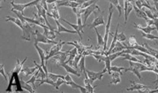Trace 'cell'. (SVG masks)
Wrapping results in <instances>:
<instances>
[{
    "label": "cell",
    "mask_w": 158,
    "mask_h": 93,
    "mask_svg": "<svg viewBox=\"0 0 158 93\" xmlns=\"http://www.w3.org/2000/svg\"><path fill=\"white\" fill-rule=\"evenodd\" d=\"M113 12H114V5L111 4L110 5V8H109V17H108V20H107V23L105 25V34H104V45L103 48V51L105 52L107 51V44H108V38H109V36H110V29H111V18H112V14H113Z\"/></svg>",
    "instance_id": "cell-1"
},
{
    "label": "cell",
    "mask_w": 158,
    "mask_h": 93,
    "mask_svg": "<svg viewBox=\"0 0 158 93\" xmlns=\"http://www.w3.org/2000/svg\"><path fill=\"white\" fill-rule=\"evenodd\" d=\"M96 9H97L99 12H102L101 9H100V7L96 5V3L93 4L92 5H90V6H88V7H87V8H85V9H83V8L80 9V12H79V14H83V21H84V24H86V22H87L88 17L91 15V14L95 13Z\"/></svg>",
    "instance_id": "cell-2"
},
{
    "label": "cell",
    "mask_w": 158,
    "mask_h": 93,
    "mask_svg": "<svg viewBox=\"0 0 158 93\" xmlns=\"http://www.w3.org/2000/svg\"><path fill=\"white\" fill-rule=\"evenodd\" d=\"M41 2V0H34L31 1L29 3H27V4H15L14 2H12L11 3V5H12V10H15V11H19L20 13H24V10L28 7H30L32 5L35 6L37 4H39ZM11 10V11H12Z\"/></svg>",
    "instance_id": "cell-3"
},
{
    "label": "cell",
    "mask_w": 158,
    "mask_h": 93,
    "mask_svg": "<svg viewBox=\"0 0 158 93\" xmlns=\"http://www.w3.org/2000/svg\"><path fill=\"white\" fill-rule=\"evenodd\" d=\"M22 30V39L25 40V41H30L32 35H35V30H34L33 27L30 25V23L28 22H25L23 23V29H21Z\"/></svg>",
    "instance_id": "cell-4"
},
{
    "label": "cell",
    "mask_w": 158,
    "mask_h": 93,
    "mask_svg": "<svg viewBox=\"0 0 158 93\" xmlns=\"http://www.w3.org/2000/svg\"><path fill=\"white\" fill-rule=\"evenodd\" d=\"M34 44H36V45H37L38 43H43V44H52V45H57V44H58L57 42L49 39L44 34L40 33L38 30H35V35H34Z\"/></svg>",
    "instance_id": "cell-5"
},
{
    "label": "cell",
    "mask_w": 158,
    "mask_h": 93,
    "mask_svg": "<svg viewBox=\"0 0 158 93\" xmlns=\"http://www.w3.org/2000/svg\"><path fill=\"white\" fill-rule=\"evenodd\" d=\"M129 64H130V67H129L128 68H126V69H125V72H128V71H130V72L133 73V74H134L137 77L140 79V80H142V76H141L140 67H141L142 64H143V63L129 61Z\"/></svg>",
    "instance_id": "cell-6"
},
{
    "label": "cell",
    "mask_w": 158,
    "mask_h": 93,
    "mask_svg": "<svg viewBox=\"0 0 158 93\" xmlns=\"http://www.w3.org/2000/svg\"><path fill=\"white\" fill-rule=\"evenodd\" d=\"M69 56V51H59L52 58V61L54 62L58 67H61V65L66 61V58Z\"/></svg>",
    "instance_id": "cell-7"
},
{
    "label": "cell",
    "mask_w": 158,
    "mask_h": 93,
    "mask_svg": "<svg viewBox=\"0 0 158 93\" xmlns=\"http://www.w3.org/2000/svg\"><path fill=\"white\" fill-rule=\"evenodd\" d=\"M64 44H66V42H63V41L61 40V41H59L57 45H54L53 46L51 47V48L49 49V53L47 54V56H46V60H48L50 59V58H53L56 54H58V53L61 51L62 46H63Z\"/></svg>",
    "instance_id": "cell-8"
},
{
    "label": "cell",
    "mask_w": 158,
    "mask_h": 93,
    "mask_svg": "<svg viewBox=\"0 0 158 93\" xmlns=\"http://www.w3.org/2000/svg\"><path fill=\"white\" fill-rule=\"evenodd\" d=\"M86 72H87L89 79L91 80V82H94L96 80H102L103 75L107 72V69L104 67V69L102 72H94V71H90V70H88V69L86 68Z\"/></svg>",
    "instance_id": "cell-9"
},
{
    "label": "cell",
    "mask_w": 158,
    "mask_h": 93,
    "mask_svg": "<svg viewBox=\"0 0 158 93\" xmlns=\"http://www.w3.org/2000/svg\"><path fill=\"white\" fill-rule=\"evenodd\" d=\"M34 46L36 49V51H37V52H38V54H39V57H40V60H41V66H42V67L44 69V71H45V73H46V75H47L48 76L47 68H46V67H45V61H46L45 51H43L41 47L38 46L36 44H34Z\"/></svg>",
    "instance_id": "cell-10"
},
{
    "label": "cell",
    "mask_w": 158,
    "mask_h": 93,
    "mask_svg": "<svg viewBox=\"0 0 158 93\" xmlns=\"http://www.w3.org/2000/svg\"><path fill=\"white\" fill-rule=\"evenodd\" d=\"M64 80L67 82V85L71 86L72 88H73V89H79V91H80L82 93L88 92L87 88H86V87H82V86H80V85H79V84H77L76 82H73V80L72 77L70 76V75H69V74H68L67 76H65V79H64Z\"/></svg>",
    "instance_id": "cell-11"
},
{
    "label": "cell",
    "mask_w": 158,
    "mask_h": 93,
    "mask_svg": "<svg viewBox=\"0 0 158 93\" xmlns=\"http://www.w3.org/2000/svg\"><path fill=\"white\" fill-rule=\"evenodd\" d=\"M103 13L104 12H101V14L99 16H96L95 19L93 20V22L89 25H88V28H90V29H95L97 28L98 26H101V25H104L105 24V21H104V18H103Z\"/></svg>",
    "instance_id": "cell-12"
},
{
    "label": "cell",
    "mask_w": 158,
    "mask_h": 93,
    "mask_svg": "<svg viewBox=\"0 0 158 93\" xmlns=\"http://www.w3.org/2000/svg\"><path fill=\"white\" fill-rule=\"evenodd\" d=\"M67 45H73L74 47L77 48L78 50V53H80V54H83V52L85 51H88V50H90L91 49V46H87V45H84L82 43H80L79 41H73V42H66Z\"/></svg>",
    "instance_id": "cell-13"
},
{
    "label": "cell",
    "mask_w": 158,
    "mask_h": 93,
    "mask_svg": "<svg viewBox=\"0 0 158 93\" xmlns=\"http://www.w3.org/2000/svg\"><path fill=\"white\" fill-rule=\"evenodd\" d=\"M125 1V24H127V20H128V16L130 14V13L133 10V4L128 2V0H124Z\"/></svg>",
    "instance_id": "cell-14"
},
{
    "label": "cell",
    "mask_w": 158,
    "mask_h": 93,
    "mask_svg": "<svg viewBox=\"0 0 158 93\" xmlns=\"http://www.w3.org/2000/svg\"><path fill=\"white\" fill-rule=\"evenodd\" d=\"M131 83H132V86L130 88L127 89V91H142V90L146 89L147 86L146 85H143V84H141V83H136L134 81H131Z\"/></svg>",
    "instance_id": "cell-15"
},
{
    "label": "cell",
    "mask_w": 158,
    "mask_h": 93,
    "mask_svg": "<svg viewBox=\"0 0 158 93\" xmlns=\"http://www.w3.org/2000/svg\"><path fill=\"white\" fill-rule=\"evenodd\" d=\"M57 4H58V6H67V7H71L72 9L75 8V7H78V6L80 5V4L77 3V2H74L73 0H69V1H66V2H59V1H58Z\"/></svg>",
    "instance_id": "cell-16"
},
{
    "label": "cell",
    "mask_w": 158,
    "mask_h": 93,
    "mask_svg": "<svg viewBox=\"0 0 158 93\" xmlns=\"http://www.w3.org/2000/svg\"><path fill=\"white\" fill-rule=\"evenodd\" d=\"M38 69V67L35 65V67H23L22 70H21V75L23 77L25 76H28L29 75H34L36 70Z\"/></svg>",
    "instance_id": "cell-17"
},
{
    "label": "cell",
    "mask_w": 158,
    "mask_h": 93,
    "mask_svg": "<svg viewBox=\"0 0 158 93\" xmlns=\"http://www.w3.org/2000/svg\"><path fill=\"white\" fill-rule=\"evenodd\" d=\"M55 22L57 24V28H58V34H60L62 32H65V33H70V34H78L76 30H71V29H67L66 28H64L60 24V22L58 21V20H55Z\"/></svg>",
    "instance_id": "cell-18"
},
{
    "label": "cell",
    "mask_w": 158,
    "mask_h": 93,
    "mask_svg": "<svg viewBox=\"0 0 158 93\" xmlns=\"http://www.w3.org/2000/svg\"><path fill=\"white\" fill-rule=\"evenodd\" d=\"M133 27H134L135 29H139V30H142V32H144V33H146V34H150V33L154 30V29H157L155 26L148 25L146 28H143V27H142L141 25H137L136 23H134V24H133Z\"/></svg>",
    "instance_id": "cell-19"
},
{
    "label": "cell",
    "mask_w": 158,
    "mask_h": 93,
    "mask_svg": "<svg viewBox=\"0 0 158 93\" xmlns=\"http://www.w3.org/2000/svg\"><path fill=\"white\" fill-rule=\"evenodd\" d=\"M102 61H103L105 63V68L107 69V72L108 74L111 76V60L109 57V55H103V58H102Z\"/></svg>",
    "instance_id": "cell-20"
},
{
    "label": "cell",
    "mask_w": 158,
    "mask_h": 93,
    "mask_svg": "<svg viewBox=\"0 0 158 93\" xmlns=\"http://www.w3.org/2000/svg\"><path fill=\"white\" fill-rule=\"evenodd\" d=\"M58 7V5H53L52 8H51V12L50 13L47 12V16L53 18L54 20H59L60 19V15H59Z\"/></svg>",
    "instance_id": "cell-21"
},
{
    "label": "cell",
    "mask_w": 158,
    "mask_h": 93,
    "mask_svg": "<svg viewBox=\"0 0 158 93\" xmlns=\"http://www.w3.org/2000/svg\"><path fill=\"white\" fill-rule=\"evenodd\" d=\"M121 76H122V74H120L118 72H112L110 83L111 84H118L121 82Z\"/></svg>",
    "instance_id": "cell-22"
},
{
    "label": "cell",
    "mask_w": 158,
    "mask_h": 93,
    "mask_svg": "<svg viewBox=\"0 0 158 93\" xmlns=\"http://www.w3.org/2000/svg\"><path fill=\"white\" fill-rule=\"evenodd\" d=\"M61 67H63L65 69V71H66L68 74H73V75H74V76H78V77L80 76V74H79V73H78L75 69H73V67H71L70 65L66 64L65 62L63 63V64L61 65Z\"/></svg>",
    "instance_id": "cell-23"
},
{
    "label": "cell",
    "mask_w": 158,
    "mask_h": 93,
    "mask_svg": "<svg viewBox=\"0 0 158 93\" xmlns=\"http://www.w3.org/2000/svg\"><path fill=\"white\" fill-rule=\"evenodd\" d=\"M9 21H12V22H13L14 24H16L20 29H23V23L21 22V20L18 18V19H16V18H13V17H10L9 15H6V20H5V22H9Z\"/></svg>",
    "instance_id": "cell-24"
},
{
    "label": "cell",
    "mask_w": 158,
    "mask_h": 93,
    "mask_svg": "<svg viewBox=\"0 0 158 93\" xmlns=\"http://www.w3.org/2000/svg\"><path fill=\"white\" fill-rule=\"evenodd\" d=\"M126 49H127V45H123V44H122V42H120V41H118V42H117V44H116V45H115V47L112 49L111 54V53H114V52H118V51H124V50H126Z\"/></svg>",
    "instance_id": "cell-25"
},
{
    "label": "cell",
    "mask_w": 158,
    "mask_h": 93,
    "mask_svg": "<svg viewBox=\"0 0 158 93\" xmlns=\"http://www.w3.org/2000/svg\"><path fill=\"white\" fill-rule=\"evenodd\" d=\"M122 60H129V61H133V62H138V63H143L142 61H141L140 60H138L137 58H135V56L133 55H131L129 53H124V55L121 57ZM144 64V63H143Z\"/></svg>",
    "instance_id": "cell-26"
},
{
    "label": "cell",
    "mask_w": 158,
    "mask_h": 93,
    "mask_svg": "<svg viewBox=\"0 0 158 93\" xmlns=\"http://www.w3.org/2000/svg\"><path fill=\"white\" fill-rule=\"evenodd\" d=\"M44 29L43 34L47 36L49 39L54 40V39L56 38V34H55L54 29H50L49 28H46V29Z\"/></svg>",
    "instance_id": "cell-27"
},
{
    "label": "cell",
    "mask_w": 158,
    "mask_h": 93,
    "mask_svg": "<svg viewBox=\"0 0 158 93\" xmlns=\"http://www.w3.org/2000/svg\"><path fill=\"white\" fill-rule=\"evenodd\" d=\"M43 83H48V84H50L51 86H53L55 89H56V82L51 79V78H49V76H47L46 78H44V79H42L41 80V82H39V84L36 86V87H39V86H41L42 84H43Z\"/></svg>",
    "instance_id": "cell-28"
},
{
    "label": "cell",
    "mask_w": 158,
    "mask_h": 93,
    "mask_svg": "<svg viewBox=\"0 0 158 93\" xmlns=\"http://www.w3.org/2000/svg\"><path fill=\"white\" fill-rule=\"evenodd\" d=\"M139 44L137 43V40L135 38L134 36H131L128 39V45H127V49H133L136 45H138Z\"/></svg>",
    "instance_id": "cell-29"
},
{
    "label": "cell",
    "mask_w": 158,
    "mask_h": 93,
    "mask_svg": "<svg viewBox=\"0 0 158 93\" xmlns=\"http://www.w3.org/2000/svg\"><path fill=\"white\" fill-rule=\"evenodd\" d=\"M21 87L23 88V90H26L31 93H34V88L32 85H30V83L24 82L23 79H21Z\"/></svg>",
    "instance_id": "cell-30"
},
{
    "label": "cell",
    "mask_w": 158,
    "mask_h": 93,
    "mask_svg": "<svg viewBox=\"0 0 158 93\" xmlns=\"http://www.w3.org/2000/svg\"><path fill=\"white\" fill-rule=\"evenodd\" d=\"M94 29H95L96 36H97V48H99L100 46H103V45H104V38L97 31V28H95Z\"/></svg>",
    "instance_id": "cell-31"
},
{
    "label": "cell",
    "mask_w": 158,
    "mask_h": 93,
    "mask_svg": "<svg viewBox=\"0 0 158 93\" xmlns=\"http://www.w3.org/2000/svg\"><path fill=\"white\" fill-rule=\"evenodd\" d=\"M62 20H63L64 22H65L66 24H68L69 26H71L74 30L77 31V33H78V35H79V36L80 37V38H82L83 36H82V33L80 32V30H79V26L77 25V24H73V23H71V22H69L68 20H64V19H62Z\"/></svg>",
    "instance_id": "cell-32"
},
{
    "label": "cell",
    "mask_w": 158,
    "mask_h": 93,
    "mask_svg": "<svg viewBox=\"0 0 158 93\" xmlns=\"http://www.w3.org/2000/svg\"><path fill=\"white\" fill-rule=\"evenodd\" d=\"M108 1H110V3L112 4L116 8H118V14H119V17L121 16L122 14V6L120 5V4H119V0H108Z\"/></svg>",
    "instance_id": "cell-33"
},
{
    "label": "cell",
    "mask_w": 158,
    "mask_h": 93,
    "mask_svg": "<svg viewBox=\"0 0 158 93\" xmlns=\"http://www.w3.org/2000/svg\"><path fill=\"white\" fill-rule=\"evenodd\" d=\"M143 45L146 47V48H147V49H148V50L151 52V54H152L155 58H157V59L158 60V51L157 50H156V49H154V48L150 47L148 45V44H147V43H144V44H143Z\"/></svg>",
    "instance_id": "cell-34"
},
{
    "label": "cell",
    "mask_w": 158,
    "mask_h": 93,
    "mask_svg": "<svg viewBox=\"0 0 158 93\" xmlns=\"http://www.w3.org/2000/svg\"><path fill=\"white\" fill-rule=\"evenodd\" d=\"M85 59H86V56L82 55V58H81V60H80V61L79 63V72H81V73H83L86 70V67H85Z\"/></svg>",
    "instance_id": "cell-35"
},
{
    "label": "cell",
    "mask_w": 158,
    "mask_h": 93,
    "mask_svg": "<svg viewBox=\"0 0 158 93\" xmlns=\"http://www.w3.org/2000/svg\"><path fill=\"white\" fill-rule=\"evenodd\" d=\"M77 25L79 26V30L81 33H83V23H82V19H81V14H77Z\"/></svg>",
    "instance_id": "cell-36"
},
{
    "label": "cell",
    "mask_w": 158,
    "mask_h": 93,
    "mask_svg": "<svg viewBox=\"0 0 158 93\" xmlns=\"http://www.w3.org/2000/svg\"><path fill=\"white\" fill-rule=\"evenodd\" d=\"M48 76L49 78H51L55 82H57V80H58V78H63V79H65V76H60V75H57V74H53V73H48Z\"/></svg>",
    "instance_id": "cell-37"
},
{
    "label": "cell",
    "mask_w": 158,
    "mask_h": 93,
    "mask_svg": "<svg viewBox=\"0 0 158 93\" xmlns=\"http://www.w3.org/2000/svg\"><path fill=\"white\" fill-rule=\"evenodd\" d=\"M62 84H67V82L63 79V78H58L56 82V90L58 91L59 90V86H61Z\"/></svg>",
    "instance_id": "cell-38"
},
{
    "label": "cell",
    "mask_w": 158,
    "mask_h": 93,
    "mask_svg": "<svg viewBox=\"0 0 158 93\" xmlns=\"http://www.w3.org/2000/svg\"><path fill=\"white\" fill-rule=\"evenodd\" d=\"M125 69H126V67H116V66L111 67V71L112 72H118L120 74H123L122 71H125Z\"/></svg>",
    "instance_id": "cell-39"
},
{
    "label": "cell",
    "mask_w": 158,
    "mask_h": 93,
    "mask_svg": "<svg viewBox=\"0 0 158 93\" xmlns=\"http://www.w3.org/2000/svg\"><path fill=\"white\" fill-rule=\"evenodd\" d=\"M143 12L146 14V15L148 18H149V19H156V16L154 15V14H153V12L150 10V9H144L143 10Z\"/></svg>",
    "instance_id": "cell-40"
},
{
    "label": "cell",
    "mask_w": 158,
    "mask_h": 93,
    "mask_svg": "<svg viewBox=\"0 0 158 93\" xmlns=\"http://www.w3.org/2000/svg\"><path fill=\"white\" fill-rule=\"evenodd\" d=\"M142 37H145L147 39H150V40H158V36H155L151 34H146L142 32Z\"/></svg>",
    "instance_id": "cell-41"
},
{
    "label": "cell",
    "mask_w": 158,
    "mask_h": 93,
    "mask_svg": "<svg viewBox=\"0 0 158 93\" xmlns=\"http://www.w3.org/2000/svg\"><path fill=\"white\" fill-rule=\"evenodd\" d=\"M81 58H82V54L78 53V54L76 55V57L74 58V63H73V67H78V65H79Z\"/></svg>",
    "instance_id": "cell-42"
},
{
    "label": "cell",
    "mask_w": 158,
    "mask_h": 93,
    "mask_svg": "<svg viewBox=\"0 0 158 93\" xmlns=\"http://www.w3.org/2000/svg\"><path fill=\"white\" fill-rule=\"evenodd\" d=\"M127 40V36L125 35L124 32H121L120 34L118 35V41H120V42H125Z\"/></svg>",
    "instance_id": "cell-43"
},
{
    "label": "cell",
    "mask_w": 158,
    "mask_h": 93,
    "mask_svg": "<svg viewBox=\"0 0 158 93\" xmlns=\"http://www.w3.org/2000/svg\"><path fill=\"white\" fill-rule=\"evenodd\" d=\"M0 74L4 76V78L5 79V81H9V78L8 76L5 75V73H4V65L1 63V68H0Z\"/></svg>",
    "instance_id": "cell-44"
},
{
    "label": "cell",
    "mask_w": 158,
    "mask_h": 93,
    "mask_svg": "<svg viewBox=\"0 0 158 93\" xmlns=\"http://www.w3.org/2000/svg\"><path fill=\"white\" fill-rule=\"evenodd\" d=\"M135 5L139 8V9H142L143 6V4L142 2L141 1V0H135Z\"/></svg>",
    "instance_id": "cell-45"
},
{
    "label": "cell",
    "mask_w": 158,
    "mask_h": 93,
    "mask_svg": "<svg viewBox=\"0 0 158 93\" xmlns=\"http://www.w3.org/2000/svg\"><path fill=\"white\" fill-rule=\"evenodd\" d=\"M40 4H41V5H42V6H43V8H44V9L48 12L47 0H41V3H40Z\"/></svg>",
    "instance_id": "cell-46"
},
{
    "label": "cell",
    "mask_w": 158,
    "mask_h": 93,
    "mask_svg": "<svg viewBox=\"0 0 158 93\" xmlns=\"http://www.w3.org/2000/svg\"><path fill=\"white\" fill-rule=\"evenodd\" d=\"M133 0H128V2H130V3H133Z\"/></svg>",
    "instance_id": "cell-47"
},
{
    "label": "cell",
    "mask_w": 158,
    "mask_h": 93,
    "mask_svg": "<svg viewBox=\"0 0 158 93\" xmlns=\"http://www.w3.org/2000/svg\"><path fill=\"white\" fill-rule=\"evenodd\" d=\"M1 1H5V0H1Z\"/></svg>",
    "instance_id": "cell-48"
},
{
    "label": "cell",
    "mask_w": 158,
    "mask_h": 93,
    "mask_svg": "<svg viewBox=\"0 0 158 93\" xmlns=\"http://www.w3.org/2000/svg\"><path fill=\"white\" fill-rule=\"evenodd\" d=\"M157 19H158V17H157Z\"/></svg>",
    "instance_id": "cell-49"
}]
</instances>
